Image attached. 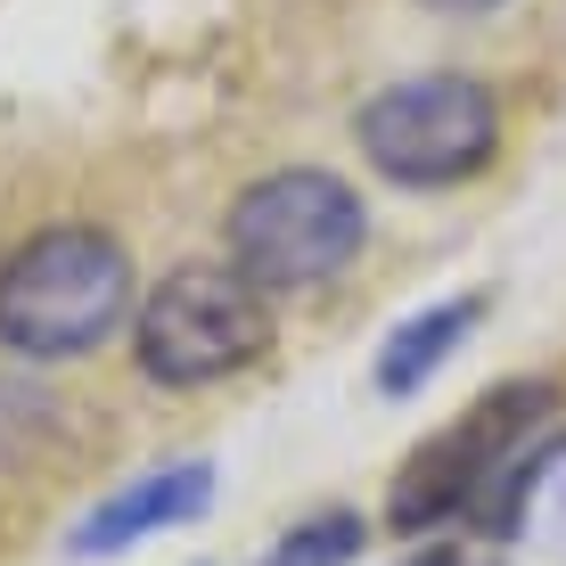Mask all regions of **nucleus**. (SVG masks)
Listing matches in <instances>:
<instances>
[{
	"instance_id": "f257e3e1",
	"label": "nucleus",
	"mask_w": 566,
	"mask_h": 566,
	"mask_svg": "<svg viewBox=\"0 0 566 566\" xmlns=\"http://www.w3.org/2000/svg\"><path fill=\"white\" fill-rule=\"evenodd\" d=\"M132 312V255L91 222L42 230L0 263V345L33 361L91 354Z\"/></svg>"
},
{
	"instance_id": "f03ea898",
	"label": "nucleus",
	"mask_w": 566,
	"mask_h": 566,
	"mask_svg": "<svg viewBox=\"0 0 566 566\" xmlns=\"http://www.w3.org/2000/svg\"><path fill=\"white\" fill-rule=\"evenodd\" d=\"M132 345H140V369L156 386H206V378H230V369L263 361L271 304L239 263H181L140 304Z\"/></svg>"
},
{
	"instance_id": "7ed1b4c3",
	"label": "nucleus",
	"mask_w": 566,
	"mask_h": 566,
	"mask_svg": "<svg viewBox=\"0 0 566 566\" xmlns=\"http://www.w3.org/2000/svg\"><path fill=\"white\" fill-rule=\"evenodd\" d=\"M369 239V213L361 198L337 181V172H263L239 206H230V255L255 287H312V280H337L345 263L361 255Z\"/></svg>"
},
{
	"instance_id": "20e7f679",
	"label": "nucleus",
	"mask_w": 566,
	"mask_h": 566,
	"mask_svg": "<svg viewBox=\"0 0 566 566\" xmlns=\"http://www.w3.org/2000/svg\"><path fill=\"white\" fill-rule=\"evenodd\" d=\"M361 156L402 189H443V181H468V172L493 165L501 148V107L484 83L468 74H411V83L378 91L361 107Z\"/></svg>"
},
{
	"instance_id": "39448f33",
	"label": "nucleus",
	"mask_w": 566,
	"mask_h": 566,
	"mask_svg": "<svg viewBox=\"0 0 566 566\" xmlns=\"http://www.w3.org/2000/svg\"><path fill=\"white\" fill-rule=\"evenodd\" d=\"M542 419H551V386H493L460 427H443V436H427L411 452V468H402L395 493H386L395 525L402 534H427V525L468 517L484 501V484H493V468L510 460L517 443H534Z\"/></svg>"
},
{
	"instance_id": "423d86ee",
	"label": "nucleus",
	"mask_w": 566,
	"mask_h": 566,
	"mask_svg": "<svg viewBox=\"0 0 566 566\" xmlns=\"http://www.w3.org/2000/svg\"><path fill=\"white\" fill-rule=\"evenodd\" d=\"M206 501H213V468L206 460L148 468V476H132L124 493H107L99 510L74 525V558H115V551H132V542L165 534V525H189Z\"/></svg>"
},
{
	"instance_id": "0eeeda50",
	"label": "nucleus",
	"mask_w": 566,
	"mask_h": 566,
	"mask_svg": "<svg viewBox=\"0 0 566 566\" xmlns=\"http://www.w3.org/2000/svg\"><path fill=\"white\" fill-rule=\"evenodd\" d=\"M476 321H484V296H443V304L411 312V321L378 345V395H419L443 369V354H460V337Z\"/></svg>"
},
{
	"instance_id": "6e6552de",
	"label": "nucleus",
	"mask_w": 566,
	"mask_h": 566,
	"mask_svg": "<svg viewBox=\"0 0 566 566\" xmlns=\"http://www.w3.org/2000/svg\"><path fill=\"white\" fill-rule=\"evenodd\" d=\"M558 460H566V427H551V436H534V443H517V452L493 468V484H484V501L468 510V525H476V534H493V542H510L517 525H525V501H534V484L551 476Z\"/></svg>"
},
{
	"instance_id": "1a4fd4ad",
	"label": "nucleus",
	"mask_w": 566,
	"mask_h": 566,
	"mask_svg": "<svg viewBox=\"0 0 566 566\" xmlns=\"http://www.w3.org/2000/svg\"><path fill=\"white\" fill-rule=\"evenodd\" d=\"M361 551V517H345V510H328V517H304L296 534L271 551V566H345Z\"/></svg>"
},
{
	"instance_id": "9d476101",
	"label": "nucleus",
	"mask_w": 566,
	"mask_h": 566,
	"mask_svg": "<svg viewBox=\"0 0 566 566\" xmlns=\"http://www.w3.org/2000/svg\"><path fill=\"white\" fill-rule=\"evenodd\" d=\"M427 9H443V17H484V9H501V0H427Z\"/></svg>"
}]
</instances>
